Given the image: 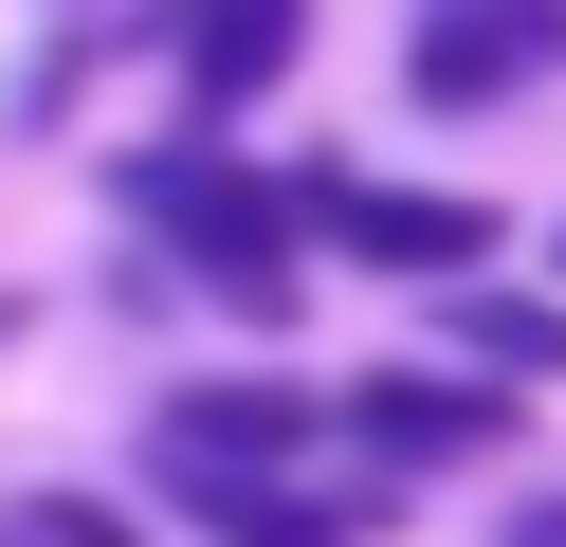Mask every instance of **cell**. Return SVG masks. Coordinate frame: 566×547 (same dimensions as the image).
I'll list each match as a JSON object with an SVG mask.
<instances>
[{"label": "cell", "mask_w": 566, "mask_h": 547, "mask_svg": "<svg viewBox=\"0 0 566 547\" xmlns=\"http://www.w3.org/2000/svg\"><path fill=\"white\" fill-rule=\"evenodd\" d=\"M220 547H366V493H311V474H165Z\"/></svg>", "instance_id": "52a82bcc"}, {"label": "cell", "mask_w": 566, "mask_h": 547, "mask_svg": "<svg viewBox=\"0 0 566 547\" xmlns=\"http://www.w3.org/2000/svg\"><path fill=\"white\" fill-rule=\"evenodd\" d=\"M566 73V0H439V19L402 36V92L439 109V128H475V109L548 92Z\"/></svg>", "instance_id": "3957f363"}, {"label": "cell", "mask_w": 566, "mask_h": 547, "mask_svg": "<svg viewBox=\"0 0 566 547\" xmlns=\"http://www.w3.org/2000/svg\"><path fill=\"white\" fill-rule=\"evenodd\" d=\"M329 456V401L274 383V365H238V383H184L147 420V474H311Z\"/></svg>", "instance_id": "5b68a950"}, {"label": "cell", "mask_w": 566, "mask_h": 547, "mask_svg": "<svg viewBox=\"0 0 566 547\" xmlns=\"http://www.w3.org/2000/svg\"><path fill=\"white\" fill-rule=\"evenodd\" d=\"M293 36H311V0H184V19H165L184 109H256L274 73H293Z\"/></svg>", "instance_id": "8992f818"}, {"label": "cell", "mask_w": 566, "mask_h": 547, "mask_svg": "<svg viewBox=\"0 0 566 547\" xmlns=\"http://www.w3.org/2000/svg\"><path fill=\"white\" fill-rule=\"evenodd\" d=\"M19 547H147V529H128L111 493H38V511H19Z\"/></svg>", "instance_id": "9c48e42d"}, {"label": "cell", "mask_w": 566, "mask_h": 547, "mask_svg": "<svg viewBox=\"0 0 566 547\" xmlns=\"http://www.w3.org/2000/svg\"><path fill=\"white\" fill-rule=\"evenodd\" d=\"M293 219H311V255H347V274H420V292L493 274V201H457V182H384V165H293Z\"/></svg>", "instance_id": "7a4b0ae2"}, {"label": "cell", "mask_w": 566, "mask_h": 547, "mask_svg": "<svg viewBox=\"0 0 566 547\" xmlns=\"http://www.w3.org/2000/svg\"><path fill=\"white\" fill-rule=\"evenodd\" d=\"M128 219H147L184 274H220V311H293V255H311V219H293V182L274 165H238V146H147L128 165Z\"/></svg>", "instance_id": "6da1fadb"}, {"label": "cell", "mask_w": 566, "mask_h": 547, "mask_svg": "<svg viewBox=\"0 0 566 547\" xmlns=\"http://www.w3.org/2000/svg\"><path fill=\"white\" fill-rule=\"evenodd\" d=\"M493 547H566V493H512V511H493Z\"/></svg>", "instance_id": "30bf717a"}, {"label": "cell", "mask_w": 566, "mask_h": 547, "mask_svg": "<svg viewBox=\"0 0 566 547\" xmlns=\"http://www.w3.org/2000/svg\"><path fill=\"white\" fill-rule=\"evenodd\" d=\"M329 438L347 456H512L530 401L493 383V365H366V383L329 401Z\"/></svg>", "instance_id": "277c9868"}, {"label": "cell", "mask_w": 566, "mask_h": 547, "mask_svg": "<svg viewBox=\"0 0 566 547\" xmlns=\"http://www.w3.org/2000/svg\"><path fill=\"white\" fill-rule=\"evenodd\" d=\"M439 347L493 365V383H566V311H548V292H493V274L439 292Z\"/></svg>", "instance_id": "ba28073f"}]
</instances>
